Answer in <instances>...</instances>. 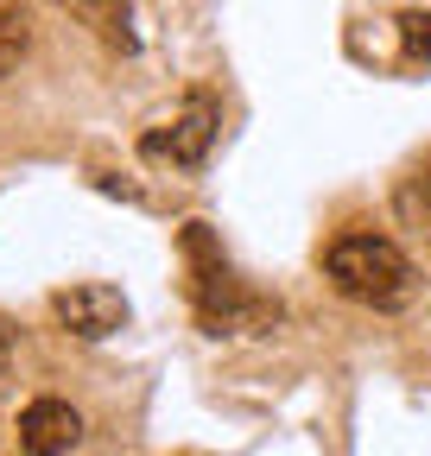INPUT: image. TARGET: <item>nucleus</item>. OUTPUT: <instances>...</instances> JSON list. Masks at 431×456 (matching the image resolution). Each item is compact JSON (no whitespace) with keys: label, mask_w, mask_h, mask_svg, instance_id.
Wrapping results in <instances>:
<instances>
[{"label":"nucleus","mask_w":431,"mask_h":456,"mask_svg":"<svg viewBox=\"0 0 431 456\" xmlns=\"http://www.w3.org/2000/svg\"><path fill=\"white\" fill-rule=\"evenodd\" d=\"M184 266H191V305H197L203 336H266V330H280L286 305L235 279V266L223 260V248L209 235V222H184Z\"/></svg>","instance_id":"obj_1"},{"label":"nucleus","mask_w":431,"mask_h":456,"mask_svg":"<svg viewBox=\"0 0 431 456\" xmlns=\"http://www.w3.org/2000/svg\"><path fill=\"white\" fill-rule=\"evenodd\" d=\"M323 273L349 305H368V311H400L419 292V266L400 254V241L374 235V228H343L323 248Z\"/></svg>","instance_id":"obj_2"},{"label":"nucleus","mask_w":431,"mask_h":456,"mask_svg":"<svg viewBox=\"0 0 431 456\" xmlns=\"http://www.w3.org/2000/svg\"><path fill=\"white\" fill-rule=\"evenodd\" d=\"M216 127H223L216 102H209V95H191V102L172 114L166 127H152V134L140 140V152H146L152 165H166V159H172V165H184V171H191V165H203V159H209Z\"/></svg>","instance_id":"obj_3"},{"label":"nucleus","mask_w":431,"mask_h":456,"mask_svg":"<svg viewBox=\"0 0 431 456\" xmlns=\"http://www.w3.org/2000/svg\"><path fill=\"white\" fill-rule=\"evenodd\" d=\"M51 317L83 342H102V336H115L127 323V298H121V285H108V279H83V285H64V292L51 298Z\"/></svg>","instance_id":"obj_4"},{"label":"nucleus","mask_w":431,"mask_h":456,"mask_svg":"<svg viewBox=\"0 0 431 456\" xmlns=\"http://www.w3.org/2000/svg\"><path fill=\"white\" fill-rule=\"evenodd\" d=\"M83 444V412L70 406V399H32V406L20 412V450L26 456H70Z\"/></svg>","instance_id":"obj_5"},{"label":"nucleus","mask_w":431,"mask_h":456,"mask_svg":"<svg viewBox=\"0 0 431 456\" xmlns=\"http://www.w3.org/2000/svg\"><path fill=\"white\" fill-rule=\"evenodd\" d=\"M394 209H400V222L406 228H431V152L400 178V191H394Z\"/></svg>","instance_id":"obj_6"},{"label":"nucleus","mask_w":431,"mask_h":456,"mask_svg":"<svg viewBox=\"0 0 431 456\" xmlns=\"http://www.w3.org/2000/svg\"><path fill=\"white\" fill-rule=\"evenodd\" d=\"M64 7L83 20V26H95L108 45H121V51H134V32H127V0H64Z\"/></svg>","instance_id":"obj_7"},{"label":"nucleus","mask_w":431,"mask_h":456,"mask_svg":"<svg viewBox=\"0 0 431 456\" xmlns=\"http://www.w3.org/2000/svg\"><path fill=\"white\" fill-rule=\"evenodd\" d=\"M394 32H400V64H406V70L431 64V13H400Z\"/></svg>","instance_id":"obj_8"},{"label":"nucleus","mask_w":431,"mask_h":456,"mask_svg":"<svg viewBox=\"0 0 431 456\" xmlns=\"http://www.w3.org/2000/svg\"><path fill=\"white\" fill-rule=\"evenodd\" d=\"M20 51H26V20L20 13H0V77L20 64Z\"/></svg>","instance_id":"obj_9"},{"label":"nucleus","mask_w":431,"mask_h":456,"mask_svg":"<svg viewBox=\"0 0 431 456\" xmlns=\"http://www.w3.org/2000/svg\"><path fill=\"white\" fill-rule=\"evenodd\" d=\"M7 362H13V336L0 330V374H7Z\"/></svg>","instance_id":"obj_10"},{"label":"nucleus","mask_w":431,"mask_h":456,"mask_svg":"<svg viewBox=\"0 0 431 456\" xmlns=\"http://www.w3.org/2000/svg\"><path fill=\"white\" fill-rule=\"evenodd\" d=\"M184 456H197V450H184Z\"/></svg>","instance_id":"obj_11"}]
</instances>
